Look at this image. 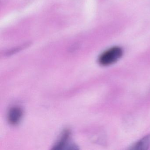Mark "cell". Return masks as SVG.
Instances as JSON below:
<instances>
[{"instance_id": "cell-1", "label": "cell", "mask_w": 150, "mask_h": 150, "mask_svg": "<svg viewBox=\"0 0 150 150\" xmlns=\"http://www.w3.org/2000/svg\"><path fill=\"white\" fill-rule=\"evenodd\" d=\"M122 55V48L118 46L112 47L101 54L99 58V63L104 66L110 65L118 61Z\"/></svg>"}, {"instance_id": "cell-2", "label": "cell", "mask_w": 150, "mask_h": 150, "mask_svg": "<svg viewBox=\"0 0 150 150\" xmlns=\"http://www.w3.org/2000/svg\"><path fill=\"white\" fill-rule=\"evenodd\" d=\"M22 115L23 111L21 109L18 107H14L8 112V121L11 124H16L21 120Z\"/></svg>"}, {"instance_id": "cell-3", "label": "cell", "mask_w": 150, "mask_h": 150, "mask_svg": "<svg viewBox=\"0 0 150 150\" xmlns=\"http://www.w3.org/2000/svg\"><path fill=\"white\" fill-rule=\"evenodd\" d=\"M150 146V135L145 136L136 143L132 149L134 150H146Z\"/></svg>"}]
</instances>
